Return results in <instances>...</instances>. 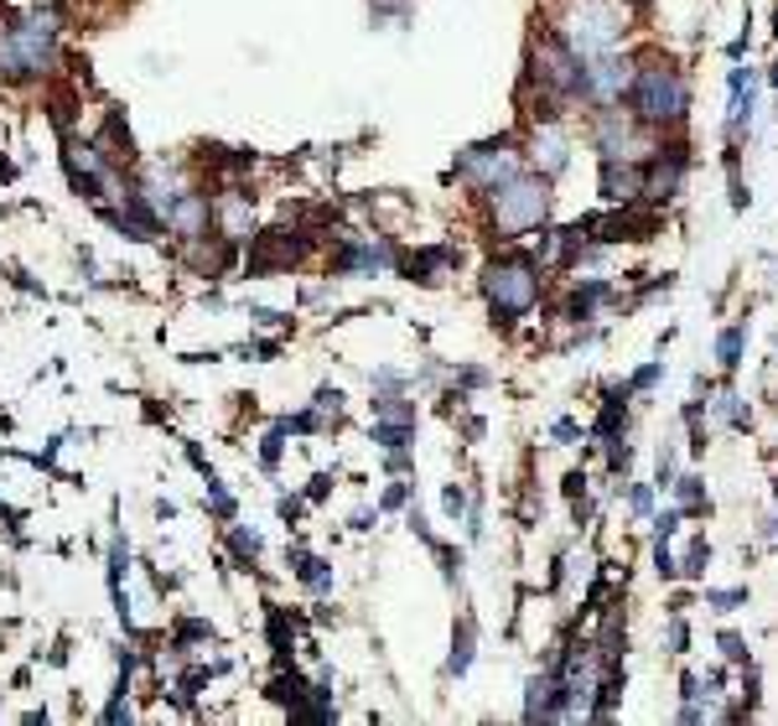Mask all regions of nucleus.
<instances>
[{
	"label": "nucleus",
	"instance_id": "f257e3e1",
	"mask_svg": "<svg viewBox=\"0 0 778 726\" xmlns=\"http://www.w3.org/2000/svg\"><path fill=\"white\" fill-rule=\"evenodd\" d=\"M623 105L648 130H680L691 120V78L670 58H644V63H633V84H628Z\"/></svg>",
	"mask_w": 778,
	"mask_h": 726
},
{
	"label": "nucleus",
	"instance_id": "f03ea898",
	"mask_svg": "<svg viewBox=\"0 0 778 726\" xmlns=\"http://www.w3.org/2000/svg\"><path fill=\"white\" fill-rule=\"evenodd\" d=\"M483 297H488V312H494V322H503V327H514L519 317H530L535 312V301H540V286H545V265L530 255H519V250H509V255H498L483 265Z\"/></svg>",
	"mask_w": 778,
	"mask_h": 726
},
{
	"label": "nucleus",
	"instance_id": "7ed1b4c3",
	"mask_svg": "<svg viewBox=\"0 0 778 726\" xmlns=\"http://www.w3.org/2000/svg\"><path fill=\"white\" fill-rule=\"evenodd\" d=\"M58 58V16L52 5H32L22 22H11L0 32V78H32V73H47Z\"/></svg>",
	"mask_w": 778,
	"mask_h": 726
},
{
	"label": "nucleus",
	"instance_id": "20e7f679",
	"mask_svg": "<svg viewBox=\"0 0 778 726\" xmlns=\"http://www.w3.org/2000/svg\"><path fill=\"white\" fill-rule=\"evenodd\" d=\"M550 214V177L540 171H514L494 187V229L498 239H519L540 229Z\"/></svg>",
	"mask_w": 778,
	"mask_h": 726
},
{
	"label": "nucleus",
	"instance_id": "39448f33",
	"mask_svg": "<svg viewBox=\"0 0 778 726\" xmlns=\"http://www.w3.org/2000/svg\"><path fill=\"white\" fill-rule=\"evenodd\" d=\"M566 43L576 58H597V52H612V47L628 37V5L618 0H576L566 11Z\"/></svg>",
	"mask_w": 778,
	"mask_h": 726
},
{
	"label": "nucleus",
	"instance_id": "423d86ee",
	"mask_svg": "<svg viewBox=\"0 0 778 726\" xmlns=\"http://www.w3.org/2000/svg\"><path fill=\"white\" fill-rule=\"evenodd\" d=\"M530 84H540L545 99L576 105L582 99V58L571 52L566 37H540L530 52Z\"/></svg>",
	"mask_w": 778,
	"mask_h": 726
},
{
	"label": "nucleus",
	"instance_id": "0eeeda50",
	"mask_svg": "<svg viewBox=\"0 0 778 726\" xmlns=\"http://www.w3.org/2000/svg\"><path fill=\"white\" fill-rule=\"evenodd\" d=\"M592 146H597V156L603 161H644L648 150L659 146L654 141V130L639 125L633 120V109L623 105H597V120H592Z\"/></svg>",
	"mask_w": 778,
	"mask_h": 726
},
{
	"label": "nucleus",
	"instance_id": "6e6552de",
	"mask_svg": "<svg viewBox=\"0 0 778 726\" xmlns=\"http://www.w3.org/2000/svg\"><path fill=\"white\" fill-rule=\"evenodd\" d=\"M457 171H462V182H473L477 193H494L503 177H514V171H519L514 141H509V135H498V141L467 146L462 156H457Z\"/></svg>",
	"mask_w": 778,
	"mask_h": 726
},
{
	"label": "nucleus",
	"instance_id": "1a4fd4ad",
	"mask_svg": "<svg viewBox=\"0 0 778 726\" xmlns=\"http://www.w3.org/2000/svg\"><path fill=\"white\" fill-rule=\"evenodd\" d=\"M628 84H633V58L618 52L582 58V105H623Z\"/></svg>",
	"mask_w": 778,
	"mask_h": 726
},
{
	"label": "nucleus",
	"instance_id": "9d476101",
	"mask_svg": "<svg viewBox=\"0 0 778 726\" xmlns=\"http://www.w3.org/2000/svg\"><path fill=\"white\" fill-rule=\"evenodd\" d=\"M644 167H648L644 203H670V197L685 187V171H691V146H680V141H670V146H654L644 156Z\"/></svg>",
	"mask_w": 778,
	"mask_h": 726
},
{
	"label": "nucleus",
	"instance_id": "9b49d317",
	"mask_svg": "<svg viewBox=\"0 0 778 726\" xmlns=\"http://www.w3.org/2000/svg\"><path fill=\"white\" fill-rule=\"evenodd\" d=\"M659 234V214L648 208L644 197L639 203H618V214H597V244H644V239Z\"/></svg>",
	"mask_w": 778,
	"mask_h": 726
},
{
	"label": "nucleus",
	"instance_id": "f8f14e48",
	"mask_svg": "<svg viewBox=\"0 0 778 726\" xmlns=\"http://www.w3.org/2000/svg\"><path fill=\"white\" fill-rule=\"evenodd\" d=\"M389 265H394V244H385V239H353V244H343L338 259H332L338 276H379Z\"/></svg>",
	"mask_w": 778,
	"mask_h": 726
},
{
	"label": "nucleus",
	"instance_id": "ddd939ff",
	"mask_svg": "<svg viewBox=\"0 0 778 726\" xmlns=\"http://www.w3.org/2000/svg\"><path fill=\"white\" fill-rule=\"evenodd\" d=\"M530 161L540 177H561L566 161H571V135L556 120H540V130L530 135Z\"/></svg>",
	"mask_w": 778,
	"mask_h": 726
},
{
	"label": "nucleus",
	"instance_id": "4468645a",
	"mask_svg": "<svg viewBox=\"0 0 778 726\" xmlns=\"http://www.w3.org/2000/svg\"><path fill=\"white\" fill-rule=\"evenodd\" d=\"M306 250V234L296 239H281V229H270V234H259L255 255H250V276H270V270H285V265H296Z\"/></svg>",
	"mask_w": 778,
	"mask_h": 726
},
{
	"label": "nucleus",
	"instance_id": "2eb2a0df",
	"mask_svg": "<svg viewBox=\"0 0 778 726\" xmlns=\"http://www.w3.org/2000/svg\"><path fill=\"white\" fill-rule=\"evenodd\" d=\"M648 187V167L644 161H603V197L607 203H639Z\"/></svg>",
	"mask_w": 778,
	"mask_h": 726
},
{
	"label": "nucleus",
	"instance_id": "dca6fc26",
	"mask_svg": "<svg viewBox=\"0 0 778 726\" xmlns=\"http://www.w3.org/2000/svg\"><path fill=\"white\" fill-rule=\"evenodd\" d=\"M167 229H172L177 239H187V244H193V239H203L208 234V197H197V193H182L172 203V208H167Z\"/></svg>",
	"mask_w": 778,
	"mask_h": 726
},
{
	"label": "nucleus",
	"instance_id": "f3484780",
	"mask_svg": "<svg viewBox=\"0 0 778 726\" xmlns=\"http://www.w3.org/2000/svg\"><path fill=\"white\" fill-rule=\"evenodd\" d=\"M607 301H612V286L592 276V280H582V286L571 291V301H566V317H571V322H592V317H597V306H607Z\"/></svg>",
	"mask_w": 778,
	"mask_h": 726
},
{
	"label": "nucleus",
	"instance_id": "a211bd4d",
	"mask_svg": "<svg viewBox=\"0 0 778 726\" xmlns=\"http://www.w3.org/2000/svg\"><path fill=\"white\" fill-rule=\"evenodd\" d=\"M447 265H457V250L452 244H436V250H421V255L405 259V270H411V280H421V286H431V280H441V270Z\"/></svg>",
	"mask_w": 778,
	"mask_h": 726
},
{
	"label": "nucleus",
	"instance_id": "6ab92c4d",
	"mask_svg": "<svg viewBox=\"0 0 778 726\" xmlns=\"http://www.w3.org/2000/svg\"><path fill=\"white\" fill-rule=\"evenodd\" d=\"M670 488H674V498H680V513H685V519H701V513H712V493H706V483H701V472H685V477H674Z\"/></svg>",
	"mask_w": 778,
	"mask_h": 726
},
{
	"label": "nucleus",
	"instance_id": "aec40b11",
	"mask_svg": "<svg viewBox=\"0 0 778 726\" xmlns=\"http://www.w3.org/2000/svg\"><path fill=\"white\" fill-rule=\"evenodd\" d=\"M218 218H223V239H229V244H234V239H250V229H255V214H250V197H244V193L223 197Z\"/></svg>",
	"mask_w": 778,
	"mask_h": 726
},
{
	"label": "nucleus",
	"instance_id": "412c9836",
	"mask_svg": "<svg viewBox=\"0 0 778 726\" xmlns=\"http://www.w3.org/2000/svg\"><path fill=\"white\" fill-rule=\"evenodd\" d=\"M742 353H747V322L721 327V332H716V363H721L727 374H737V368H742Z\"/></svg>",
	"mask_w": 778,
	"mask_h": 726
},
{
	"label": "nucleus",
	"instance_id": "4be33fe9",
	"mask_svg": "<svg viewBox=\"0 0 778 726\" xmlns=\"http://www.w3.org/2000/svg\"><path fill=\"white\" fill-rule=\"evenodd\" d=\"M623 426H628V389H612V395L603 400V415L592 421V436L607 441V436H618Z\"/></svg>",
	"mask_w": 778,
	"mask_h": 726
},
{
	"label": "nucleus",
	"instance_id": "5701e85b",
	"mask_svg": "<svg viewBox=\"0 0 778 726\" xmlns=\"http://www.w3.org/2000/svg\"><path fill=\"white\" fill-rule=\"evenodd\" d=\"M712 415H716V421H727V426H737V431L753 426V406H747L737 389H716V395H712Z\"/></svg>",
	"mask_w": 778,
	"mask_h": 726
},
{
	"label": "nucleus",
	"instance_id": "b1692460",
	"mask_svg": "<svg viewBox=\"0 0 778 726\" xmlns=\"http://www.w3.org/2000/svg\"><path fill=\"white\" fill-rule=\"evenodd\" d=\"M473 654H477V622L462 618L457 622V639H452V660H447V675H467L473 669Z\"/></svg>",
	"mask_w": 778,
	"mask_h": 726
},
{
	"label": "nucleus",
	"instance_id": "393cba45",
	"mask_svg": "<svg viewBox=\"0 0 778 726\" xmlns=\"http://www.w3.org/2000/svg\"><path fill=\"white\" fill-rule=\"evenodd\" d=\"M712 560H716L712 540H706V534H695L691 545H685V556H680V577H685V581H701V577H706V566H712Z\"/></svg>",
	"mask_w": 778,
	"mask_h": 726
},
{
	"label": "nucleus",
	"instance_id": "a878e982",
	"mask_svg": "<svg viewBox=\"0 0 778 726\" xmlns=\"http://www.w3.org/2000/svg\"><path fill=\"white\" fill-rule=\"evenodd\" d=\"M291 566H296V577L312 586V592H332V571H327V560H317V556H306V550H296L291 556Z\"/></svg>",
	"mask_w": 778,
	"mask_h": 726
},
{
	"label": "nucleus",
	"instance_id": "bb28decb",
	"mask_svg": "<svg viewBox=\"0 0 778 726\" xmlns=\"http://www.w3.org/2000/svg\"><path fill=\"white\" fill-rule=\"evenodd\" d=\"M374 441L385 451H405L415 441V426L411 421H374Z\"/></svg>",
	"mask_w": 778,
	"mask_h": 726
},
{
	"label": "nucleus",
	"instance_id": "cd10ccee",
	"mask_svg": "<svg viewBox=\"0 0 778 726\" xmlns=\"http://www.w3.org/2000/svg\"><path fill=\"white\" fill-rule=\"evenodd\" d=\"M706 607L712 613H737V607H747V586H706Z\"/></svg>",
	"mask_w": 778,
	"mask_h": 726
},
{
	"label": "nucleus",
	"instance_id": "c85d7f7f",
	"mask_svg": "<svg viewBox=\"0 0 778 726\" xmlns=\"http://www.w3.org/2000/svg\"><path fill=\"white\" fill-rule=\"evenodd\" d=\"M628 468H633V447H628L623 431H618V436H607V472H612V477H628Z\"/></svg>",
	"mask_w": 778,
	"mask_h": 726
},
{
	"label": "nucleus",
	"instance_id": "c756f323",
	"mask_svg": "<svg viewBox=\"0 0 778 726\" xmlns=\"http://www.w3.org/2000/svg\"><path fill=\"white\" fill-rule=\"evenodd\" d=\"M665 649H670V654H691V622H685V613H670V628H665Z\"/></svg>",
	"mask_w": 778,
	"mask_h": 726
},
{
	"label": "nucleus",
	"instance_id": "7c9ffc66",
	"mask_svg": "<svg viewBox=\"0 0 778 726\" xmlns=\"http://www.w3.org/2000/svg\"><path fill=\"white\" fill-rule=\"evenodd\" d=\"M654 571L659 581H680V556L670 550V540H654Z\"/></svg>",
	"mask_w": 778,
	"mask_h": 726
},
{
	"label": "nucleus",
	"instance_id": "2f4dec72",
	"mask_svg": "<svg viewBox=\"0 0 778 726\" xmlns=\"http://www.w3.org/2000/svg\"><path fill=\"white\" fill-rule=\"evenodd\" d=\"M716 649H721V660L727 664H747V639L732 633V628H721V633H716Z\"/></svg>",
	"mask_w": 778,
	"mask_h": 726
},
{
	"label": "nucleus",
	"instance_id": "473e14b6",
	"mask_svg": "<svg viewBox=\"0 0 778 726\" xmlns=\"http://www.w3.org/2000/svg\"><path fill=\"white\" fill-rule=\"evenodd\" d=\"M659 379H665V363H644V368H639V374H633L623 389H628V395H644V389H654Z\"/></svg>",
	"mask_w": 778,
	"mask_h": 726
},
{
	"label": "nucleus",
	"instance_id": "72a5a7b5",
	"mask_svg": "<svg viewBox=\"0 0 778 726\" xmlns=\"http://www.w3.org/2000/svg\"><path fill=\"white\" fill-rule=\"evenodd\" d=\"M317 421H338L343 415V395L338 389H317V410H312Z\"/></svg>",
	"mask_w": 778,
	"mask_h": 726
},
{
	"label": "nucleus",
	"instance_id": "f704fd0d",
	"mask_svg": "<svg viewBox=\"0 0 778 726\" xmlns=\"http://www.w3.org/2000/svg\"><path fill=\"white\" fill-rule=\"evenodd\" d=\"M685 524V513L680 509H665V513H654V540H674V530Z\"/></svg>",
	"mask_w": 778,
	"mask_h": 726
},
{
	"label": "nucleus",
	"instance_id": "c9c22d12",
	"mask_svg": "<svg viewBox=\"0 0 778 726\" xmlns=\"http://www.w3.org/2000/svg\"><path fill=\"white\" fill-rule=\"evenodd\" d=\"M674 483V447L659 451V462H654V488H670Z\"/></svg>",
	"mask_w": 778,
	"mask_h": 726
},
{
	"label": "nucleus",
	"instance_id": "e433bc0d",
	"mask_svg": "<svg viewBox=\"0 0 778 726\" xmlns=\"http://www.w3.org/2000/svg\"><path fill=\"white\" fill-rule=\"evenodd\" d=\"M281 441H285V421L276 431H270V436H265V447H259V457H265V468H276V462H281Z\"/></svg>",
	"mask_w": 778,
	"mask_h": 726
},
{
	"label": "nucleus",
	"instance_id": "4c0bfd02",
	"mask_svg": "<svg viewBox=\"0 0 778 726\" xmlns=\"http://www.w3.org/2000/svg\"><path fill=\"white\" fill-rule=\"evenodd\" d=\"M234 556L239 560H255L259 556V534L255 530H234Z\"/></svg>",
	"mask_w": 778,
	"mask_h": 726
},
{
	"label": "nucleus",
	"instance_id": "58836bf2",
	"mask_svg": "<svg viewBox=\"0 0 778 726\" xmlns=\"http://www.w3.org/2000/svg\"><path fill=\"white\" fill-rule=\"evenodd\" d=\"M628 509H633V513H654V488H648V483H633V493H628Z\"/></svg>",
	"mask_w": 778,
	"mask_h": 726
},
{
	"label": "nucleus",
	"instance_id": "ea45409f",
	"mask_svg": "<svg viewBox=\"0 0 778 726\" xmlns=\"http://www.w3.org/2000/svg\"><path fill=\"white\" fill-rule=\"evenodd\" d=\"M270 643H276V654H281V660L291 654V639H285V618H281V613H270Z\"/></svg>",
	"mask_w": 778,
	"mask_h": 726
},
{
	"label": "nucleus",
	"instance_id": "a19ab883",
	"mask_svg": "<svg viewBox=\"0 0 778 726\" xmlns=\"http://www.w3.org/2000/svg\"><path fill=\"white\" fill-rule=\"evenodd\" d=\"M550 436H556V441H561V447H571V441H576V436H582V426H576V421H556V426H550Z\"/></svg>",
	"mask_w": 778,
	"mask_h": 726
},
{
	"label": "nucleus",
	"instance_id": "79ce46f5",
	"mask_svg": "<svg viewBox=\"0 0 778 726\" xmlns=\"http://www.w3.org/2000/svg\"><path fill=\"white\" fill-rule=\"evenodd\" d=\"M441 509H447V513L457 519V513L467 509V493H462V488H447V493H441Z\"/></svg>",
	"mask_w": 778,
	"mask_h": 726
},
{
	"label": "nucleus",
	"instance_id": "37998d69",
	"mask_svg": "<svg viewBox=\"0 0 778 726\" xmlns=\"http://www.w3.org/2000/svg\"><path fill=\"white\" fill-rule=\"evenodd\" d=\"M680 695H685V701H701V675H695V669L680 675Z\"/></svg>",
	"mask_w": 778,
	"mask_h": 726
},
{
	"label": "nucleus",
	"instance_id": "c03bdc74",
	"mask_svg": "<svg viewBox=\"0 0 778 726\" xmlns=\"http://www.w3.org/2000/svg\"><path fill=\"white\" fill-rule=\"evenodd\" d=\"M405 498H411V483H394V488L385 493V509H405Z\"/></svg>",
	"mask_w": 778,
	"mask_h": 726
},
{
	"label": "nucleus",
	"instance_id": "a18cd8bd",
	"mask_svg": "<svg viewBox=\"0 0 778 726\" xmlns=\"http://www.w3.org/2000/svg\"><path fill=\"white\" fill-rule=\"evenodd\" d=\"M566 493H571V498H586V472H566Z\"/></svg>",
	"mask_w": 778,
	"mask_h": 726
},
{
	"label": "nucleus",
	"instance_id": "49530a36",
	"mask_svg": "<svg viewBox=\"0 0 778 726\" xmlns=\"http://www.w3.org/2000/svg\"><path fill=\"white\" fill-rule=\"evenodd\" d=\"M374 385H379V389H400V385H405V379H400L394 368H379V374H374Z\"/></svg>",
	"mask_w": 778,
	"mask_h": 726
},
{
	"label": "nucleus",
	"instance_id": "de8ad7c7",
	"mask_svg": "<svg viewBox=\"0 0 778 726\" xmlns=\"http://www.w3.org/2000/svg\"><path fill=\"white\" fill-rule=\"evenodd\" d=\"M774 534H778V530H774Z\"/></svg>",
	"mask_w": 778,
	"mask_h": 726
}]
</instances>
